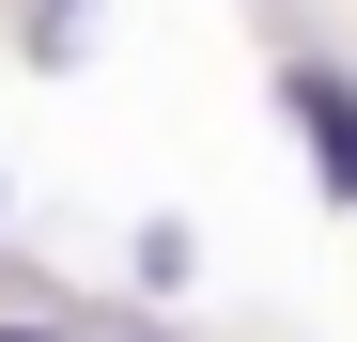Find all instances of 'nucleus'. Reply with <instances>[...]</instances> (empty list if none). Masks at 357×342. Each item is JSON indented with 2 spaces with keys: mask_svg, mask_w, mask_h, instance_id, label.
I'll list each match as a JSON object with an SVG mask.
<instances>
[{
  "mask_svg": "<svg viewBox=\"0 0 357 342\" xmlns=\"http://www.w3.org/2000/svg\"><path fill=\"white\" fill-rule=\"evenodd\" d=\"M0 342H63V327H31V311H16V327H0Z\"/></svg>",
  "mask_w": 357,
  "mask_h": 342,
  "instance_id": "f03ea898",
  "label": "nucleus"
},
{
  "mask_svg": "<svg viewBox=\"0 0 357 342\" xmlns=\"http://www.w3.org/2000/svg\"><path fill=\"white\" fill-rule=\"evenodd\" d=\"M280 109H295V140H311V171L357 202V78L342 63H280Z\"/></svg>",
  "mask_w": 357,
  "mask_h": 342,
  "instance_id": "f257e3e1",
  "label": "nucleus"
},
{
  "mask_svg": "<svg viewBox=\"0 0 357 342\" xmlns=\"http://www.w3.org/2000/svg\"><path fill=\"white\" fill-rule=\"evenodd\" d=\"M125 342H171V327H125Z\"/></svg>",
  "mask_w": 357,
  "mask_h": 342,
  "instance_id": "7ed1b4c3",
  "label": "nucleus"
}]
</instances>
